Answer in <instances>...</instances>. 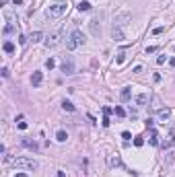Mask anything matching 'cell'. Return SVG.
<instances>
[{
  "mask_svg": "<svg viewBox=\"0 0 175 177\" xmlns=\"http://www.w3.org/2000/svg\"><path fill=\"white\" fill-rule=\"evenodd\" d=\"M85 35H83V31L81 29H74L70 35H68V39H66V49H76V47H81V45H85Z\"/></svg>",
  "mask_w": 175,
  "mask_h": 177,
  "instance_id": "cell-1",
  "label": "cell"
},
{
  "mask_svg": "<svg viewBox=\"0 0 175 177\" xmlns=\"http://www.w3.org/2000/svg\"><path fill=\"white\" fill-rule=\"evenodd\" d=\"M15 169H27V171H35L37 167H39V163L37 161H33V159H27V157H17V159H12V163H10Z\"/></svg>",
  "mask_w": 175,
  "mask_h": 177,
  "instance_id": "cell-2",
  "label": "cell"
},
{
  "mask_svg": "<svg viewBox=\"0 0 175 177\" xmlns=\"http://www.w3.org/2000/svg\"><path fill=\"white\" fill-rule=\"evenodd\" d=\"M66 8H68V4H66L64 0H60V2H54V4H49V8H47V15H49V17H62V15L66 12Z\"/></svg>",
  "mask_w": 175,
  "mask_h": 177,
  "instance_id": "cell-3",
  "label": "cell"
},
{
  "mask_svg": "<svg viewBox=\"0 0 175 177\" xmlns=\"http://www.w3.org/2000/svg\"><path fill=\"white\" fill-rule=\"evenodd\" d=\"M58 44H60V35H58V33H52V35L45 37V47H47V49H54Z\"/></svg>",
  "mask_w": 175,
  "mask_h": 177,
  "instance_id": "cell-4",
  "label": "cell"
},
{
  "mask_svg": "<svg viewBox=\"0 0 175 177\" xmlns=\"http://www.w3.org/2000/svg\"><path fill=\"white\" fill-rule=\"evenodd\" d=\"M107 165H109L111 169H120V167H124V163H122V159H120L118 155H109V157H107Z\"/></svg>",
  "mask_w": 175,
  "mask_h": 177,
  "instance_id": "cell-5",
  "label": "cell"
},
{
  "mask_svg": "<svg viewBox=\"0 0 175 177\" xmlns=\"http://www.w3.org/2000/svg\"><path fill=\"white\" fill-rule=\"evenodd\" d=\"M62 72L64 74H74V62H72V58H66L62 62Z\"/></svg>",
  "mask_w": 175,
  "mask_h": 177,
  "instance_id": "cell-6",
  "label": "cell"
},
{
  "mask_svg": "<svg viewBox=\"0 0 175 177\" xmlns=\"http://www.w3.org/2000/svg\"><path fill=\"white\" fill-rule=\"evenodd\" d=\"M89 29H91V33H93L95 37H99V35H101V25H99V21H97V19H93V21L89 23Z\"/></svg>",
  "mask_w": 175,
  "mask_h": 177,
  "instance_id": "cell-7",
  "label": "cell"
},
{
  "mask_svg": "<svg viewBox=\"0 0 175 177\" xmlns=\"http://www.w3.org/2000/svg\"><path fill=\"white\" fill-rule=\"evenodd\" d=\"M41 81H44V74H41V72H33V76H31V85H33V87H39Z\"/></svg>",
  "mask_w": 175,
  "mask_h": 177,
  "instance_id": "cell-8",
  "label": "cell"
},
{
  "mask_svg": "<svg viewBox=\"0 0 175 177\" xmlns=\"http://www.w3.org/2000/svg\"><path fill=\"white\" fill-rule=\"evenodd\" d=\"M148 103V93H140L138 97H136V105H140V107H144Z\"/></svg>",
  "mask_w": 175,
  "mask_h": 177,
  "instance_id": "cell-9",
  "label": "cell"
},
{
  "mask_svg": "<svg viewBox=\"0 0 175 177\" xmlns=\"http://www.w3.org/2000/svg\"><path fill=\"white\" fill-rule=\"evenodd\" d=\"M23 144H25L27 148H31V150H39V144H37L35 140H29V138H23Z\"/></svg>",
  "mask_w": 175,
  "mask_h": 177,
  "instance_id": "cell-10",
  "label": "cell"
},
{
  "mask_svg": "<svg viewBox=\"0 0 175 177\" xmlns=\"http://www.w3.org/2000/svg\"><path fill=\"white\" fill-rule=\"evenodd\" d=\"M111 35H113V39H115V41H124V33H122V29H120V27H113Z\"/></svg>",
  "mask_w": 175,
  "mask_h": 177,
  "instance_id": "cell-11",
  "label": "cell"
},
{
  "mask_svg": "<svg viewBox=\"0 0 175 177\" xmlns=\"http://www.w3.org/2000/svg\"><path fill=\"white\" fill-rule=\"evenodd\" d=\"M169 115H171V109L169 107H165V109H159V120H169Z\"/></svg>",
  "mask_w": 175,
  "mask_h": 177,
  "instance_id": "cell-12",
  "label": "cell"
},
{
  "mask_svg": "<svg viewBox=\"0 0 175 177\" xmlns=\"http://www.w3.org/2000/svg\"><path fill=\"white\" fill-rule=\"evenodd\" d=\"M130 97H132V91H130V89H122V93H120V99L126 103V101H130Z\"/></svg>",
  "mask_w": 175,
  "mask_h": 177,
  "instance_id": "cell-13",
  "label": "cell"
},
{
  "mask_svg": "<svg viewBox=\"0 0 175 177\" xmlns=\"http://www.w3.org/2000/svg\"><path fill=\"white\" fill-rule=\"evenodd\" d=\"M76 8H78V10H81V12H87V10H91V4H89L87 0H81V2H78V6H76Z\"/></svg>",
  "mask_w": 175,
  "mask_h": 177,
  "instance_id": "cell-14",
  "label": "cell"
},
{
  "mask_svg": "<svg viewBox=\"0 0 175 177\" xmlns=\"http://www.w3.org/2000/svg\"><path fill=\"white\" fill-rule=\"evenodd\" d=\"M41 37H44V35H41V33H39V31H33V33H31V35H29V39H31V41H33V44H37V41H41Z\"/></svg>",
  "mask_w": 175,
  "mask_h": 177,
  "instance_id": "cell-15",
  "label": "cell"
},
{
  "mask_svg": "<svg viewBox=\"0 0 175 177\" xmlns=\"http://www.w3.org/2000/svg\"><path fill=\"white\" fill-rule=\"evenodd\" d=\"M66 138H68V134L64 132V130H58V134H56V140L58 142H66Z\"/></svg>",
  "mask_w": 175,
  "mask_h": 177,
  "instance_id": "cell-16",
  "label": "cell"
},
{
  "mask_svg": "<svg viewBox=\"0 0 175 177\" xmlns=\"http://www.w3.org/2000/svg\"><path fill=\"white\" fill-rule=\"evenodd\" d=\"M148 140H150V144H152V146H157V144H159V136H157L155 130H150V138H148Z\"/></svg>",
  "mask_w": 175,
  "mask_h": 177,
  "instance_id": "cell-17",
  "label": "cell"
},
{
  "mask_svg": "<svg viewBox=\"0 0 175 177\" xmlns=\"http://www.w3.org/2000/svg\"><path fill=\"white\" fill-rule=\"evenodd\" d=\"M62 109H64V111H74V105H72L70 101H62Z\"/></svg>",
  "mask_w": 175,
  "mask_h": 177,
  "instance_id": "cell-18",
  "label": "cell"
},
{
  "mask_svg": "<svg viewBox=\"0 0 175 177\" xmlns=\"http://www.w3.org/2000/svg\"><path fill=\"white\" fill-rule=\"evenodd\" d=\"M113 113H115L118 118H126V111H124V107H120V105H118V107L113 109Z\"/></svg>",
  "mask_w": 175,
  "mask_h": 177,
  "instance_id": "cell-19",
  "label": "cell"
},
{
  "mask_svg": "<svg viewBox=\"0 0 175 177\" xmlns=\"http://www.w3.org/2000/svg\"><path fill=\"white\" fill-rule=\"evenodd\" d=\"M4 52H6V54H12V52H15V45L10 44V41H6V44H4Z\"/></svg>",
  "mask_w": 175,
  "mask_h": 177,
  "instance_id": "cell-20",
  "label": "cell"
},
{
  "mask_svg": "<svg viewBox=\"0 0 175 177\" xmlns=\"http://www.w3.org/2000/svg\"><path fill=\"white\" fill-rule=\"evenodd\" d=\"M54 66H56V62H54L52 58H49V60H45V68H47V70H52Z\"/></svg>",
  "mask_w": 175,
  "mask_h": 177,
  "instance_id": "cell-21",
  "label": "cell"
},
{
  "mask_svg": "<svg viewBox=\"0 0 175 177\" xmlns=\"http://www.w3.org/2000/svg\"><path fill=\"white\" fill-rule=\"evenodd\" d=\"M155 52H157V45H148L146 47V54H155Z\"/></svg>",
  "mask_w": 175,
  "mask_h": 177,
  "instance_id": "cell-22",
  "label": "cell"
},
{
  "mask_svg": "<svg viewBox=\"0 0 175 177\" xmlns=\"http://www.w3.org/2000/svg\"><path fill=\"white\" fill-rule=\"evenodd\" d=\"M165 60H167V56H159V58H157V64L161 66V64H165Z\"/></svg>",
  "mask_w": 175,
  "mask_h": 177,
  "instance_id": "cell-23",
  "label": "cell"
},
{
  "mask_svg": "<svg viewBox=\"0 0 175 177\" xmlns=\"http://www.w3.org/2000/svg\"><path fill=\"white\" fill-rule=\"evenodd\" d=\"M134 144H136V146H142V144H144V140L138 136V138H134Z\"/></svg>",
  "mask_w": 175,
  "mask_h": 177,
  "instance_id": "cell-24",
  "label": "cell"
},
{
  "mask_svg": "<svg viewBox=\"0 0 175 177\" xmlns=\"http://www.w3.org/2000/svg\"><path fill=\"white\" fill-rule=\"evenodd\" d=\"M122 138H124V142H130L132 136H130V132H124V134H122Z\"/></svg>",
  "mask_w": 175,
  "mask_h": 177,
  "instance_id": "cell-25",
  "label": "cell"
},
{
  "mask_svg": "<svg viewBox=\"0 0 175 177\" xmlns=\"http://www.w3.org/2000/svg\"><path fill=\"white\" fill-rule=\"evenodd\" d=\"M124 58H126V54H124V52H122V54H118V64H122V62H124Z\"/></svg>",
  "mask_w": 175,
  "mask_h": 177,
  "instance_id": "cell-26",
  "label": "cell"
},
{
  "mask_svg": "<svg viewBox=\"0 0 175 177\" xmlns=\"http://www.w3.org/2000/svg\"><path fill=\"white\" fill-rule=\"evenodd\" d=\"M101 124H103V126H105V128H107V126H109V124H111V122H109V118H107V113H105V118H103V122H101Z\"/></svg>",
  "mask_w": 175,
  "mask_h": 177,
  "instance_id": "cell-27",
  "label": "cell"
},
{
  "mask_svg": "<svg viewBox=\"0 0 175 177\" xmlns=\"http://www.w3.org/2000/svg\"><path fill=\"white\" fill-rule=\"evenodd\" d=\"M175 161V152H169V157H167V163H173Z\"/></svg>",
  "mask_w": 175,
  "mask_h": 177,
  "instance_id": "cell-28",
  "label": "cell"
},
{
  "mask_svg": "<svg viewBox=\"0 0 175 177\" xmlns=\"http://www.w3.org/2000/svg\"><path fill=\"white\" fill-rule=\"evenodd\" d=\"M10 31H12V25H6V27H4V35H8Z\"/></svg>",
  "mask_w": 175,
  "mask_h": 177,
  "instance_id": "cell-29",
  "label": "cell"
},
{
  "mask_svg": "<svg viewBox=\"0 0 175 177\" xmlns=\"http://www.w3.org/2000/svg\"><path fill=\"white\" fill-rule=\"evenodd\" d=\"M17 126H19V130H27V124H25V122H19Z\"/></svg>",
  "mask_w": 175,
  "mask_h": 177,
  "instance_id": "cell-30",
  "label": "cell"
},
{
  "mask_svg": "<svg viewBox=\"0 0 175 177\" xmlns=\"http://www.w3.org/2000/svg\"><path fill=\"white\" fill-rule=\"evenodd\" d=\"M169 64H171V68H175V58H171V60H169Z\"/></svg>",
  "mask_w": 175,
  "mask_h": 177,
  "instance_id": "cell-31",
  "label": "cell"
},
{
  "mask_svg": "<svg viewBox=\"0 0 175 177\" xmlns=\"http://www.w3.org/2000/svg\"><path fill=\"white\" fill-rule=\"evenodd\" d=\"M12 4L17 6V4H23V0H12Z\"/></svg>",
  "mask_w": 175,
  "mask_h": 177,
  "instance_id": "cell-32",
  "label": "cell"
},
{
  "mask_svg": "<svg viewBox=\"0 0 175 177\" xmlns=\"http://www.w3.org/2000/svg\"><path fill=\"white\" fill-rule=\"evenodd\" d=\"M58 177H66V173L64 171H58Z\"/></svg>",
  "mask_w": 175,
  "mask_h": 177,
  "instance_id": "cell-33",
  "label": "cell"
},
{
  "mask_svg": "<svg viewBox=\"0 0 175 177\" xmlns=\"http://www.w3.org/2000/svg\"><path fill=\"white\" fill-rule=\"evenodd\" d=\"M17 177H27V175L25 173H17Z\"/></svg>",
  "mask_w": 175,
  "mask_h": 177,
  "instance_id": "cell-34",
  "label": "cell"
},
{
  "mask_svg": "<svg viewBox=\"0 0 175 177\" xmlns=\"http://www.w3.org/2000/svg\"><path fill=\"white\" fill-rule=\"evenodd\" d=\"M173 49H175V45H173Z\"/></svg>",
  "mask_w": 175,
  "mask_h": 177,
  "instance_id": "cell-35",
  "label": "cell"
}]
</instances>
